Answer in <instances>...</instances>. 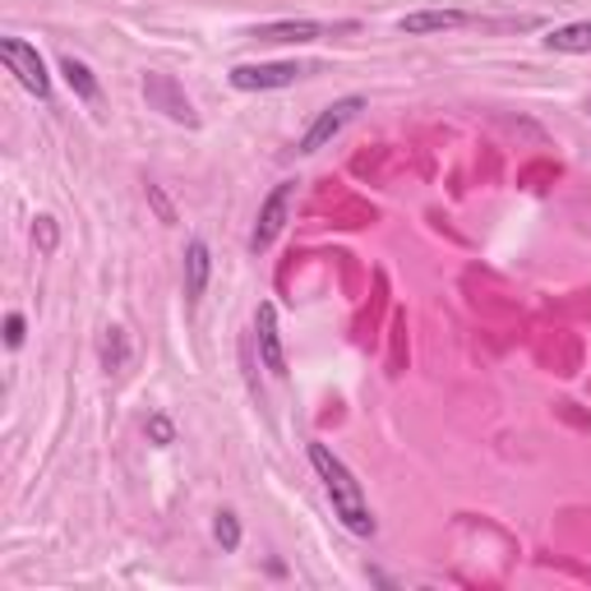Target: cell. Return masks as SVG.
I'll use <instances>...</instances> for the list:
<instances>
[{"label": "cell", "instance_id": "cell-1", "mask_svg": "<svg viewBox=\"0 0 591 591\" xmlns=\"http://www.w3.org/2000/svg\"><path fill=\"white\" fill-rule=\"evenodd\" d=\"M310 462H315V472H319L324 490H328V499H333V518H338L351 536H374V513H370L361 481L351 476L347 462L333 453L328 444H310Z\"/></svg>", "mask_w": 591, "mask_h": 591}, {"label": "cell", "instance_id": "cell-2", "mask_svg": "<svg viewBox=\"0 0 591 591\" xmlns=\"http://www.w3.org/2000/svg\"><path fill=\"white\" fill-rule=\"evenodd\" d=\"M361 112H366V97H361V93L338 97V102H333V107H324V112L310 120V130L300 135V148H296V152H319L324 144H333V139H338V135H342L347 125H351L356 116H361Z\"/></svg>", "mask_w": 591, "mask_h": 591}, {"label": "cell", "instance_id": "cell-3", "mask_svg": "<svg viewBox=\"0 0 591 591\" xmlns=\"http://www.w3.org/2000/svg\"><path fill=\"white\" fill-rule=\"evenodd\" d=\"M292 199H296V181L273 186V194L264 199L260 218H254V231H250V254H264V250L282 236V226H287V213H292Z\"/></svg>", "mask_w": 591, "mask_h": 591}, {"label": "cell", "instance_id": "cell-4", "mask_svg": "<svg viewBox=\"0 0 591 591\" xmlns=\"http://www.w3.org/2000/svg\"><path fill=\"white\" fill-rule=\"evenodd\" d=\"M0 61L10 65V74H14V80H19L23 88H29L33 97H46V93H51L46 65H42V56H38V46H33V42L6 38V42H0Z\"/></svg>", "mask_w": 591, "mask_h": 591}, {"label": "cell", "instance_id": "cell-5", "mask_svg": "<svg viewBox=\"0 0 591 591\" xmlns=\"http://www.w3.org/2000/svg\"><path fill=\"white\" fill-rule=\"evenodd\" d=\"M300 65L296 61H268V65H236L231 70V88L241 93H268V88H287L300 80Z\"/></svg>", "mask_w": 591, "mask_h": 591}, {"label": "cell", "instance_id": "cell-6", "mask_svg": "<svg viewBox=\"0 0 591 591\" xmlns=\"http://www.w3.org/2000/svg\"><path fill=\"white\" fill-rule=\"evenodd\" d=\"M328 33H356V23H319V19H277V23H264L254 29L250 38L260 42H315V38H328Z\"/></svg>", "mask_w": 591, "mask_h": 591}, {"label": "cell", "instance_id": "cell-7", "mask_svg": "<svg viewBox=\"0 0 591 591\" xmlns=\"http://www.w3.org/2000/svg\"><path fill=\"white\" fill-rule=\"evenodd\" d=\"M144 97H148L158 112H167L171 120L199 125V116H194V107H190V97L181 93V84H176L171 74H144Z\"/></svg>", "mask_w": 591, "mask_h": 591}, {"label": "cell", "instance_id": "cell-8", "mask_svg": "<svg viewBox=\"0 0 591 591\" xmlns=\"http://www.w3.org/2000/svg\"><path fill=\"white\" fill-rule=\"evenodd\" d=\"M254 347H260V361L268 374H287V351H282V333H277V310L273 305H260L254 310Z\"/></svg>", "mask_w": 591, "mask_h": 591}, {"label": "cell", "instance_id": "cell-9", "mask_svg": "<svg viewBox=\"0 0 591 591\" xmlns=\"http://www.w3.org/2000/svg\"><path fill=\"white\" fill-rule=\"evenodd\" d=\"M462 23H472L467 10H416V14H402L398 29L421 38V33H448V29H462Z\"/></svg>", "mask_w": 591, "mask_h": 591}, {"label": "cell", "instance_id": "cell-10", "mask_svg": "<svg viewBox=\"0 0 591 591\" xmlns=\"http://www.w3.org/2000/svg\"><path fill=\"white\" fill-rule=\"evenodd\" d=\"M209 273H213V260H209V245L203 241H190L186 245V300H203V287H209Z\"/></svg>", "mask_w": 591, "mask_h": 591}, {"label": "cell", "instance_id": "cell-11", "mask_svg": "<svg viewBox=\"0 0 591 591\" xmlns=\"http://www.w3.org/2000/svg\"><path fill=\"white\" fill-rule=\"evenodd\" d=\"M546 46H550V51H563V56H587V51H591V19L563 23V29H555V33L546 38Z\"/></svg>", "mask_w": 591, "mask_h": 591}, {"label": "cell", "instance_id": "cell-12", "mask_svg": "<svg viewBox=\"0 0 591 591\" xmlns=\"http://www.w3.org/2000/svg\"><path fill=\"white\" fill-rule=\"evenodd\" d=\"M61 74H65V84L80 93V102H97V80H93V70H88L84 61L65 56V61H61Z\"/></svg>", "mask_w": 591, "mask_h": 591}, {"label": "cell", "instance_id": "cell-13", "mask_svg": "<svg viewBox=\"0 0 591 591\" xmlns=\"http://www.w3.org/2000/svg\"><path fill=\"white\" fill-rule=\"evenodd\" d=\"M125 361H130L125 333H120V328H107V338H102V370L116 374V370H125Z\"/></svg>", "mask_w": 591, "mask_h": 591}, {"label": "cell", "instance_id": "cell-14", "mask_svg": "<svg viewBox=\"0 0 591 591\" xmlns=\"http://www.w3.org/2000/svg\"><path fill=\"white\" fill-rule=\"evenodd\" d=\"M213 536H218V546H222V550H236V546H241V523H236V513L222 508V513H218V523H213Z\"/></svg>", "mask_w": 591, "mask_h": 591}, {"label": "cell", "instance_id": "cell-15", "mask_svg": "<svg viewBox=\"0 0 591 591\" xmlns=\"http://www.w3.org/2000/svg\"><path fill=\"white\" fill-rule=\"evenodd\" d=\"M33 241H38V250H42V254H51V250H56V241H61L56 218H38V226H33Z\"/></svg>", "mask_w": 591, "mask_h": 591}, {"label": "cell", "instance_id": "cell-16", "mask_svg": "<svg viewBox=\"0 0 591 591\" xmlns=\"http://www.w3.org/2000/svg\"><path fill=\"white\" fill-rule=\"evenodd\" d=\"M148 203H152V209H158V218H162V222H176V209L167 203V194H162L158 186H148Z\"/></svg>", "mask_w": 591, "mask_h": 591}, {"label": "cell", "instance_id": "cell-17", "mask_svg": "<svg viewBox=\"0 0 591 591\" xmlns=\"http://www.w3.org/2000/svg\"><path fill=\"white\" fill-rule=\"evenodd\" d=\"M148 434H152L158 444H171V440H176V430H171V421H167V416H152V421H148Z\"/></svg>", "mask_w": 591, "mask_h": 591}, {"label": "cell", "instance_id": "cell-18", "mask_svg": "<svg viewBox=\"0 0 591 591\" xmlns=\"http://www.w3.org/2000/svg\"><path fill=\"white\" fill-rule=\"evenodd\" d=\"M6 342L23 347V315H6Z\"/></svg>", "mask_w": 591, "mask_h": 591}, {"label": "cell", "instance_id": "cell-19", "mask_svg": "<svg viewBox=\"0 0 591 591\" xmlns=\"http://www.w3.org/2000/svg\"><path fill=\"white\" fill-rule=\"evenodd\" d=\"M587 112H591V102H587Z\"/></svg>", "mask_w": 591, "mask_h": 591}]
</instances>
